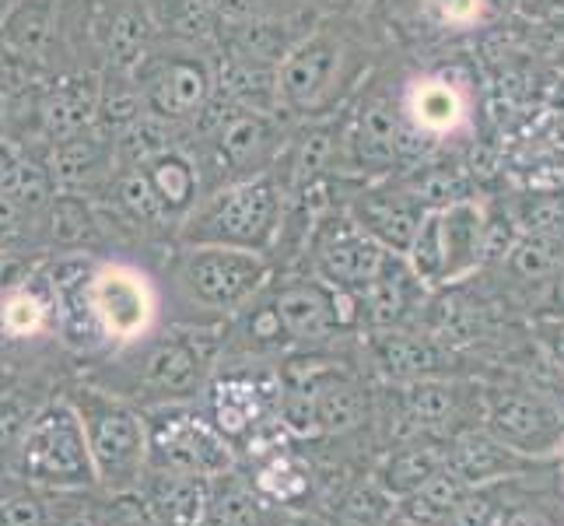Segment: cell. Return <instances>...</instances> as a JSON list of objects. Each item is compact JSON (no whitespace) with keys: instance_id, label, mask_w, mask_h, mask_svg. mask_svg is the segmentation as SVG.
Listing matches in <instances>:
<instances>
[{"instance_id":"obj_44","label":"cell","mask_w":564,"mask_h":526,"mask_svg":"<svg viewBox=\"0 0 564 526\" xmlns=\"http://www.w3.org/2000/svg\"><path fill=\"white\" fill-rule=\"evenodd\" d=\"M519 225H522V232H536V236L564 243V204L554 197H540L522 211Z\"/></svg>"},{"instance_id":"obj_4","label":"cell","mask_w":564,"mask_h":526,"mask_svg":"<svg viewBox=\"0 0 564 526\" xmlns=\"http://www.w3.org/2000/svg\"><path fill=\"white\" fill-rule=\"evenodd\" d=\"M355 39L337 25V14L319 25L278 64V99L295 124L323 120L347 106V92L365 82Z\"/></svg>"},{"instance_id":"obj_19","label":"cell","mask_w":564,"mask_h":526,"mask_svg":"<svg viewBox=\"0 0 564 526\" xmlns=\"http://www.w3.org/2000/svg\"><path fill=\"white\" fill-rule=\"evenodd\" d=\"M403 124L417 130L424 141H442L466 124V92L449 74H421L411 77L400 92Z\"/></svg>"},{"instance_id":"obj_28","label":"cell","mask_w":564,"mask_h":526,"mask_svg":"<svg viewBox=\"0 0 564 526\" xmlns=\"http://www.w3.org/2000/svg\"><path fill=\"white\" fill-rule=\"evenodd\" d=\"M313 397H316L319 436H347L365 421V411H368L365 389L358 386V379L351 373H344L337 365L326 362L319 368Z\"/></svg>"},{"instance_id":"obj_30","label":"cell","mask_w":564,"mask_h":526,"mask_svg":"<svg viewBox=\"0 0 564 526\" xmlns=\"http://www.w3.org/2000/svg\"><path fill=\"white\" fill-rule=\"evenodd\" d=\"M445 466L459 474L470 489H484L498 477H509L519 471V453L498 442L491 432H466L449 450H445Z\"/></svg>"},{"instance_id":"obj_18","label":"cell","mask_w":564,"mask_h":526,"mask_svg":"<svg viewBox=\"0 0 564 526\" xmlns=\"http://www.w3.org/2000/svg\"><path fill=\"white\" fill-rule=\"evenodd\" d=\"M355 299H358V326L376 334V330H400L411 323L427 299V288L411 275L403 257H389L379 275L361 291H355Z\"/></svg>"},{"instance_id":"obj_43","label":"cell","mask_w":564,"mask_h":526,"mask_svg":"<svg viewBox=\"0 0 564 526\" xmlns=\"http://www.w3.org/2000/svg\"><path fill=\"white\" fill-rule=\"evenodd\" d=\"M0 526H46V495L22 484L0 502Z\"/></svg>"},{"instance_id":"obj_15","label":"cell","mask_w":564,"mask_h":526,"mask_svg":"<svg viewBox=\"0 0 564 526\" xmlns=\"http://www.w3.org/2000/svg\"><path fill=\"white\" fill-rule=\"evenodd\" d=\"M32 228L43 253H99L106 243L102 204L77 190H56L53 201L35 214Z\"/></svg>"},{"instance_id":"obj_16","label":"cell","mask_w":564,"mask_h":526,"mask_svg":"<svg viewBox=\"0 0 564 526\" xmlns=\"http://www.w3.org/2000/svg\"><path fill=\"white\" fill-rule=\"evenodd\" d=\"M319 18L323 14L316 8L299 11V14H281V18H252V22L221 29L214 35L210 46L225 56H236V61L278 67L284 56L319 25Z\"/></svg>"},{"instance_id":"obj_26","label":"cell","mask_w":564,"mask_h":526,"mask_svg":"<svg viewBox=\"0 0 564 526\" xmlns=\"http://www.w3.org/2000/svg\"><path fill=\"white\" fill-rule=\"evenodd\" d=\"M368 355H372V365L386 379L414 383V379L438 376L445 347L432 334H414V330L400 326V330H376V334H368Z\"/></svg>"},{"instance_id":"obj_9","label":"cell","mask_w":564,"mask_h":526,"mask_svg":"<svg viewBox=\"0 0 564 526\" xmlns=\"http://www.w3.org/2000/svg\"><path fill=\"white\" fill-rule=\"evenodd\" d=\"M144 425H148V466H154V471L214 477L239 463L236 446L193 404L148 407Z\"/></svg>"},{"instance_id":"obj_52","label":"cell","mask_w":564,"mask_h":526,"mask_svg":"<svg viewBox=\"0 0 564 526\" xmlns=\"http://www.w3.org/2000/svg\"><path fill=\"white\" fill-rule=\"evenodd\" d=\"M14 4H18V0H0V18H4Z\"/></svg>"},{"instance_id":"obj_21","label":"cell","mask_w":564,"mask_h":526,"mask_svg":"<svg viewBox=\"0 0 564 526\" xmlns=\"http://www.w3.org/2000/svg\"><path fill=\"white\" fill-rule=\"evenodd\" d=\"M291 516L278 502H270L252 474L239 471V463L225 474L207 477V502L200 526H288Z\"/></svg>"},{"instance_id":"obj_33","label":"cell","mask_w":564,"mask_h":526,"mask_svg":"<svg viewBox=\"0 0 564 526\" xmlns=\"http://www.w3.org/2000/svg\"><path fill=\"white\" fill-rule=\"evenodd\" d=\"M445 463V450L432 442H406L400 450H393L382 466H379V492L386 498H406L414 495L421 484L432 477L438 466Z\"/></svg>"},{"instance_id":"obj_40","label":"cell","mask_w":564,"mask_h":526,"mask_svg":"<svg viewBox=\"0 0 564 526\" xmlns=\"http://www.w3.org/2000/svg\"><path fill=\"white\" fill-rule=\"evenodd\" d=\"M39 404H29L18 389H8V394H0V463L11 466V457L18 450V442H22L25 428L35 415Z\"/></svg>"},{"instance_id":"obj_14","label":"cell","mask_w":564,"mask_h":526,"mask_svg":"<svg viewBox=\"0 0 564 526\" xmlns=\"http://www.w3.org/2000/svg\"><path fill=\"white\" fill-rule=\"evenodd\" d=\"M102 95V71L99 67H67L50 77V85L39 88V141L53 144L74 138V133L91 130L95 109Z\"/></svg>"},{"instance_id":"obj_24","label":"cell","mask_w":564,"mask_h":526,"mask_svg":"<svg viewBox=\"0 0 564 526\" xmlns=\"http://www.w3.org/2000/svg\"><path fill=\"white\" fill-rule=\"evenodd\" d=\"M46 162L53 169L56 186L88 193L91 201H99V193L109 186L116 172L112 144L102 141L95 130H82V133H74V138L46 144Z\"/></svg>"},{"instance_id":"obj_38","label":"cell","mask_w":564,"mask_h":526,"mask_svg":"<svg viewBox=\"0 0 564 526\" xmlns=\"http://www.w3.org/2000/svg\"><path fill=\"white\" fill-rule=\"evenodd\" d=\"M505 260H509V270L516 278H527V281L554 278L557 267L564 264V243L536 236V232H519Z\"/></svg>"},{"instance_id":"obj_47","label":"cell","mask_w":564,"mask_h":526,"mask_svg":"<svg viewBox=\"0 0 564 526\" xmlns=\"http://www.w3.org/2000/svg\"><path fill=\"white\" fill-rule=\"evenodd\" d=\"M561 4H564V0H516V11L530 14V18H547V14H554Z\"/></svg>"},{"instance_id":"obj_50","label":"cell","mask_w":564,"mask_h":526,"mask_svg":"<svg viewBox=\"0 0 564 526\" xmlns=\"http://www.w3.org/2000/svg\"><path fill=\"white\" fill-rule=\"evenodd\" d=\"M0 138H8V92L0 88Z\"/></svg>"},{"instance_id":"obj_8","label":"cell","mask_w":564,"mask_h":526,"mask_svg":"<svg viewBox=\"0 0 564 526\" xmlns=\"http://www.w3.org/2000/svg\"><path fill=\"white\" fill-rule=\"evenodd\" d=\"M200 411L218 432L236 446H257L267 425L278 421L281 404V373L263 362H231L210 373Z\"/></svg>"},{"instance_id":"obj_11","label":"cell","mask_w":564,"mask_h":526,"mask_svg":"<svg viewBox=\"0 0 564 526\" xmlns=\"http://www.w3.org/2000/svg\"><path fill=\"white\" fill-rule=\"evenodd\" d=\"M389 257H397V253H386L372 236H365L344 207H329L308 232L302 267L326 288L361 291Z\"/></svg>"},{"instance_id":"obj_29","label":"cell","mask_w":564,"mask_h":526,"mask_svg":"<svg viewBox=\"0 0 564 526\" xmlns=\"http://www.w3.org/2000/svg\"><path fill=\"white\" fill-rule=\"evenodd\" d=\"M144 175L154 190V197L162 201L165 214L172 218V225L180 228V222L193 211V204L204 197V180H200L197 162H193V154L183 144L172 148V151L159 154L154 162H148Z\"/></svg>"},{"instance_id":"obj_48","label":"cell","mask_w":564,"mask_h":526,"mask_svg":"<svg viewBox=\"0 0 564 526\" xmlns=\"http://www.w3.org/2000/svg\"><path fill=\"white\" fill-rule=\"evenodd\" d=\"M308 4H313V8L326 18V14H344L347 8L355 4V0H308Z\"/></svg>"},{"instance_id":"obj_2","label":"cell","mask_w":564,"mask_h":526,"mask_svg":"<svg viewBox=\"0 0 564 526\" xmlns=\"http://www.w3.org/2000/svg\"><path fill=\"white\" fill-rule=\"evenodd\" d=\"M270 278H274V264L267 253L172 243L162 291H169V305L183 313L176 323L207 326L228 323L260 296Z\"/></svg>"},{"instance_id":"obj_3","label":"cell","mask_w":564,"mask_h":526,"mask_svg":"<svg viewBox=\"0 0 564 526\" xmlns=\"http://www.w3.org/2000/svg\"><path fill=\"white\" fill-rule=\"evenodd\" d=\"M284 204H288V186L278 180L274 169L249 175V180L214 186L180 222L172 243L231 246V249L267 253L270 257L284 222Z\"/></svg>"},{"instance_id":"obj_10","label":"cell","mask_w":564,"mask_h":526,"mask_svg":"<svg viewBox=\"0 0 564 526\" xmlns=\"http://www.w3.org/2000/svg\"><path fill=\"white\" fill-rule=\"evenodd\" d=\"M88 299L109 351L127 347L148 337L151 330H159L162 288L141 264L99 257L88 281Z\"/></svg>"},{"instance_id":"obj_23","label":"cell","mask_w":564,"mask_h":526,"mask_svg":"<svg viewBox=\"0 0 564 526\" xmlns=\"http://www.w3.org/2000/svg\"><path fill=\"white\" fill-rule=\"evenodd\" d=\"M130 498L138 502V516L148 526H200L204 502H207V477L148 466Z\"/></svg>"},{"instance_id":"obj_49","label":"cell","mask_w":564,"mask_h":526,"mask_svg":"<svg viewBox=\"0 0 564 526\" xmlns=\"http://www.w3.org/2000/svg\"><path fill=\"white\" fill-rule=\"evenodd\" d=\"M554 302H557V313H564V264L557 267V275H554Z\"/></svg>"},{"instance_id":"obj_35","label":"cell","mask_w":564,"mask_h":526,"mask_svg":"<svg viewBox=\"0 0 564 526\" xmlns=\"http://www.w3.org/2000/svg\"><path fill=\"white\" fill-rule=\"evenodd\" d=\"M144 112L148 109H144V99H141L138 85H133V77L106 74L102 71V95H99V109H95L91 130L99 133L102 141L116 144L133 124L141 120Z\"/></svg>"},{"instance_id":"obj_31","label":"cell","mask_w":564,"mask_h":526,"mask_svg":"<svg viewBox=\"0 0 564 526\" xmlns=\"http://www.w3.org/2000/svg\"><path fill=\"white\" fill-rule=\"evenodd\" d=\"M85 492H43L46 495V526H127L130 498H116L99 489Z\"/></svg>"},{"instance_id":"obj_46","label":"cell","mask_w":564,"mask_h":526,"mask_svg":"<svg viewBox=\"0 0 564 526\" xmlns=\"http://www.w3.org/2000/svg\"><path fill=\"white\" fill-rule=\"evenodd\" d=\"M501 526H557L543 509H533V505H522V509H512L501 519Z\"/></svg>"},{"instance_id":"obj_53","label":"cell","mask_w":564,"mask_h":526,"mask_svg":"<svg viewBox=\"0 0 564 526\" xmlns=\"http://www.w3.org/2000/svg\"><path fill=\"white\" fill-rule=\"evenodd\" d=\"M557 450H561V457H564V436H561V442H557Z\"/></svg>"},{"instance_id":"obj_32","label":"cell","mask_w":564,"mask_h":526,"mask_svg":"<svg viewBox=\"0 0 564 526\" xmlns=\"http://www.w3.org/2000/svg\"><path fill=\"white\" fill-rule=\"evenodd\" d=\"M56 190L61 186H56L53 169L46 162V144H18V159L8 169L0 193H8L18 207H25L35 218V214L53 201Z\"/></svg>"},{"instance_id":"obj_25","label":"cell","mask_w":564,"mask_h":526,"mask_svg":"<svg viewBox=\"0 0 564 526\" xmlns=\"http://www.w3.org/2000/svg\"><path fill=\"white\" fill-rule=\"evenodd\" d=\"M61 43V0H18L0 18V46L29 67L46 64Z\"/></svg>"},{"instance_id":"obj_51","label":"cell","mask_w":564,"mask_h":526,"mask_svg":"<svg viewBox=\"0 0 564 526\" xmlns=\"http://www.w3.org/2000/svg\"><path fill=\"white\" fill-rule=\"evenodd\" d=\"M288 526H323L319 519H313V516H299V519H291Z\"/></svg>"},{"instance_id":"obj_12","label":"cell","mask_w":564,"mask_h":526,"mask_svg":"<svg viewBox=\"0 0 564 526\" xmlns=\"http://www.w3.org/2000/svg\"><path fill=\"white\" fill-rule=\"evenodd\" d=\"M344 211L351 214L365 236H372L386 253H397V257L406 253L421 218L427 214V207L393 175L358 180L351 197L344 201Z\"/></svg>"},{"instance_id":"obj_37","label":"cell","mask_w":564,"mask_h":526,"mask_svg":"<svg viewBox=\"0 0 564 526\" xmlns=\"http://www.w3.org/2000/svg\"><path fill=\"white\" fill-rule=\"evenodd\" d=\"M252 481H257V489L270 502H278L281 509H291V505H299V498L308 495V474L281 450H267L260 457Z\"/></svg>"},{"instance_id":"obj_5","label":"cell","mask_w":564,"mask_h":526,"mask_svg":"<svg viewBox=\"0 0 564 526\" xmlns=\"http://www.w3.org/2000/svg\"><path fill=\"white\" fill-rule=\"evenodd\" d=\"M67 400L74 404L77 418L85 425V439H88V453H91L99 489L116 498H130L141 474L148 471L144 411L91 383L70 389Z\"/></svg>"},{"instance_id":"obj_39","label":"cell","mask_w":564,"mask_h":526,"mask_svg":"<svg viewBox=\"0 0 564 526\" xmlns=\"http://www.w3.org/2000/svg\"><path fill=\"white\" fill-rule=\"evenodd\" d=\"M421 14L445 32H466L488 22L484 0H417Z\"/></svg>"},{"instance_id":"obj_7","label":"cell","mask_w":564,"mask_h":526,"mask_svg":"<svg viewBox=\"0 0 564 526\" xmlns=\"http://www.w3.org/2000/svg\"><path fill=\"white\" fill-rule=\"evenodd\" d=\"M130 77L148 112L176 127H193L214 92V46L159 35V43Z\"/></svg>"},{"instance_id":"obj_1","label":"cell","mask_w":564,"mask_h":526,"mask_svg":"<svg viewBox=\"0 0 564 526\" xmlns=\"http://www.w3.org/2000/svg\"><path fill=\"white\" fill-rule=\"evenodd\" d=\"M221 351L225 323H172L165 334L151 330L141 341L116 347L109 362L85 383L141 411L162 404H193L204 394L210 373L221 365Z\"/></svg>"},{"instance_id":"obj_42","label":"cell","mask_w":564,"mask_h":526,"mask_svg":"<svg viewBox=\"0 0 564 526\" xmlns=\"http://www.w3.org/2000/svg\"><path fill=\"white\" fill-rule=\"evenodd\" d=\"M35 218L18 207L8 193H0V249H32V253H43L35 246Z\"/></svg>"},{"instance_id":"obj_22","label":"cell","mask_w":564,"mask_h":526,"mask_svg":"<svg viewBox=\"0 0 564 526\" xmlns=\"http://www.w3.org/2000/svg\"><path fill=\"white\" fill-rule=\"evenodd\" d=\"M50 337L56 341V305L43 260H39L22 285H14L0 296V344L32 347Z\"/></svg>"},{"instance_id":"obj_6","label":"cell","mask_w":564,"mask_h":526,"mask_svg":"<svg viewBox=\"0 0 564 526\" xmlns=\"http://www.w3.org/2000/svg\"><path fill=\"white\" fill-rule=\"evenodd\" d=\"M14 477L35 492H85L99 489L88 453L85 425L67 397L35 407L22 442L11 457Z\"/></svg>"},{"instance_id":"obj_17","label":"cell","mask_w":564,"mask_h":526,"mask_svg":"<svg viewBox=\"0 0 564 526\" xmlns=\"http://www.w3.org/2000/svg\"><path fill=\"white\" fill-rule=\"evenodd\" d=\"M442 239V288L459 285L488 264V204L463 197L435 211Z\"/></svg>"},{"instance_id":"obj_36","label":"cell","mask_w":564,"mask_h":526,"mask_svg":"<svg viewBox=\"0 0 564 526\" xmlns=\"http://www.w3.org/2000/svg\"><path fill=\"white\" fill-rule=\"evenodd\" d=\"M470 492V484H466L459 474H453L449 466H438V471L427 477L414 495L400 498L403 509H400V519L414 523V526H442L445 516H449L453 505Z\"/></svg>"},{"instance_id":"obj_20","label":"cell","mask_w":564,"mask_h":526,"mask_svg":"<svg viewBox=\"0 0 564 526\" xmlns=\"http://www.w3.org/2000/svg\"><path fill=\"white\" fill-rule=\"evenodd\" d=\"M159 35L162 29L154 22L148 0H120L116 8L109 4L99 18V71L130 77L159 43Z\"/></svg>"},{"instance_id":"obj_27","label":"cell","mask_w":564,"mask_h":526,"mask_svg":"<svg viewBox=\"0 0 564 526\" xmlns=\"http://www.w3.org/2000/svg\"><path fill=\"white\" fill-rule=\"evenodd\" d=\"M214 95L252 112H284L278 99V67L249 64L214 50Z\"/></svg>"},{"instance_id":"obj_13","label":"cell","mask_w":564,"mask_h":526,"mask_svg":"<svg viewBox=\"0 0 564 526\" xmlns=\"http://www.w3.org/2000/svg\"><path fill=\"white\" fill-rule=\"evenodd\" d=\"M488 432L516 453H547L564 436V411L543 394H495L488 404Z\"/></svg>"},{"instance_id":"obj_41","label":"cell","mask_w":564,"mask_h":526,"mask_svg":"<svg viewBox=\"0 0 564 526\" xmlns=\"http://www.w3.org/2000/svg\"><path fill=\"white\" fill-rule=\"evenodd\" d=\"M501 519L505 509L498 495L491 489H470L453 505L442 526H501Z\"/></svg>"},{"instance_id":"obj_45","label":"cell","mask_w":564,"mask_h":526,"mask_svg":"<svg viewBox=\"0 0 564 526\" xmlns=\"http://www.w3.org/2000/svg\"><path fill=\"white\" fill-rule=\"evenodd\" d=\"M533 334H536L540 347L547 351V358L564 373V313L540 316V320L533 323Z\"/></svg>"},{"instance_id":"obj_34","label":"cell","mask_w":564,"mask_h":526,"mask_svg":"<svg viewBox=\"0 0 564 526\" xmlns=\"http://www.w3.org/2000/svg\"><path fill=\"white\" fill-rule=\"evenodd\" d=\"M186 130L189 127H176V124L162 120V116L144 112L141 120L112 144L116 169H144L148 162L159 159V154L180 148L186 141Z\"/></svg>"}]
</instances>
